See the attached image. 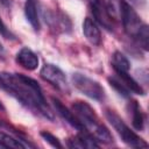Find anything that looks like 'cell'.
Returning <instances> with one entry per match:
<instances>
[{
	"label": "cell",
	"instance_id": "6da1fadb",
	"mask_svg": "<svg viewBox=\"0 0 149 149\" xmlns=\"http://www.w3.org/2000/svg\"><path fill=\"white\" fill-rule=\"evenodd\" d=\"M0 88L31 112L50 121L55 119L54 112L48 106L40 85L33 78L21 73L0 71Z\"/></svg>",
	"mask_w": 149,
	"mask_h": 149
},
{
	"label": "cell",
	"instance_id": "7a4b0ae2",
	"mask_svg": "<svg viewBox=\"0 0 149 149\" xmlns=\"http://www.w3.org/2000/svg\"><path fill=\"white\" fill-rule=\"evenodd\" d=\"M73 112L76 116L79 119V121L83 123V126L86 128L87 132H90L93 137L97 141H100L102 143H112L113 136L109 133V130L99 122V119L94 112V109L84 101H76L72 105Z\"/></svg>",
	"mask_w": 149,
	"mask_h": 149
},
{
	"label": "cell",
	"instance_id": "3957f363",
	"mask_svg": "<svg viewBox=\"0 0 149 149\" xmlns=\"http://www.w3.org/2000/svg\"><path fill=\"white\" fill-rule=\"evenodd\" d=\"M105 115H106V119L109 121V123L113 126V128L116 130V133L120 135V137L122 139L125 143H127L128 146L133 148H140V149L148 148V143L142 137H140L136 133H134L114 111L106 109Z\"/></svg>",
	"mask_w": 149,
	"mask_h": 149
},
{
	"label": "cell",
	"instance_id": "277c9868",
	"mask_svg": "<svg viewBox=\"0 0 149 149\" xmlns=\"http://www.w3.org/2000/svg\"><path fill=\"white\" fill-rule=\"evenodd\" d=\"M72 83L86 97L97 101H102L105 99V90L97 80L81 73H73Z\"/></svg>",
	"mask_w": 149,
	"mask_h": 149
},
{
	"label": "cell",
	"instance_id": "5b68a950",
	"mask_svg": "<svg viewBox=\"0 0 149 149\" xmlns=\"http://www.w3.org/2000/svg\"><path fill=\"white\" fill-rule=\"evenodd\" d=\"M120 19L122 21L126 34L133 38H136L144 23L141 21V17L135 12V9L125 0L122 1V5H121Z\"/></svg>",
	"mask_w": 149,
	"mask_h": 149
},
{
	"label": "cell",
	"instance_id": "8992f818",
	"mask_svg": "<svg viewBox=\"0 0 149 149\" xmlns=\"http://www.w3.org/2000/svg\"><path fill=\"white\" fill-rule=\"evenodd\" d=\"M40 74L44 80L50 83L58 91L64 93L69 92V84H68L65 73L58 66L54 64H44L40 71Z\"/></svg>",
	"mask_w": 149,
	"mask_h": 149
},
{
	"label": "cell",
	"instance_id": "52a82bcc",
	"mask_svg": "<svg viewBox=\"0 0 149 149\" xmlns=\"http://www.w3.org/2000/svg\"><path fill=\"white\" fill-rule=\"evenodd\" d=\"M51 101H52V105L56 109V113L63 119L65 120L70 126H72L73 128H76L78 132H83V130H86V128L83 126V123L79 121V119L76 116V114H73L68 107H65L57 98L52 97L51 98Z\"/></svg>",
	"mask_w": 149,
	"mask_h": 149
},
{
	"label": "cell",
	"instance_id": "ba28073f",
	"mask_svg": "<svg viewBox=\"0 0 149 149\" xmlns=\"http://www.w3.org/2000/svg\"><path fill=\"white\" fill-rule=\"evenodd\" d=\"M45 22L49 23V26L54 29L62 30V31H70L71 29V22L66 17V15L62 13H54V12H47L44 13Z\"/></svg>",
	"mask_w": 149,
	"mask_h": 149
},
{
	"label": "cell",
	"instance_id": "9c48e42d",
	"mask_svg": "<svg viewBox=\"0 0 149 149\" xmlns=\"http://www.w3.org/2000/svg\"><path fill=\"white\" fill-rule=\"evenodd\" d=\"M68 146L70 148H99L97 140L87 130L79 132L76 137L70 139L68 141Z\"/></svg>",
	"mask_w": 149,
	"mask_h": 149
},
{
	"label": "cell",
	"instance_id": "30bf717a",
	"mask_svg": "<svg viewBox=\"0 0 149 149\" xmlns=\"http://www.w3.org/2000/svg\"><path fill=\"white\" fill-rule=\"evenodd\" d=\"M16 62L29 71H33L38 66V57L29 48L20 49V51L16 54Z\"/></svg>",
	"mask_w": 149,
	"mask_h": 149
},
{
	"label": "cell",
	"instance_id": "8fae6325",
	"mask_svg": "<svg viewBox=\"0 0 149 149\" xmlns=\"http://www.w3.org/2000/svg\"><path fill=\"white\" fill-rule=\"evenodd\" d=\"M83 33L86 37V40L93 44V45H99L101 43V34H100V30L99 28L97 27L95 22L90 19V17H86L83 22Z\"/></svg>",
	"mask_w": 149,
	"mask_h": 149
},
{
	"label": "cell",
	"instance_id": "7c38bea8",
	"mask_svg": "<svg viewBox=\"0 0 149 149\" xmlns=\"http://www.w3.org/2000/svg\"><path fill=\"white\" fill-rule=\"evenodd\" d=\"M0 146L6 148H15V149H23V148H34V144L29 143L26 140L20 137H15L10 134H7L0 130Z\"/></svg>",
	"mask_w": 149,
	"mask_h": 149
},
{
	"label": "cell",
	"instance_id": "4fadbf2b",
	"mask_svg": "<svg viewBox=\"0 0 149 149\" xmlns=\"http://www.w3.org/2000/svg\"><path fill=\"white\" fill-rule=\"evenodd\" d=\"M24 14L30 23V26L35 29H40V19H38V13H37V5L35 0H26L24 3Z\"/></svg>",
	"mask_w": 149,
	"mask_h": 149
},
{
	"label": "cell",
	"instance_id": "5bb4252c",
	"mask_svg": "<svg viewBox=\"0 0 149 149\" xmlns=\"http://www.w3.org/2000/svg\"><path fill=\"white\" fill-rule=\"evenodd\" d=\"M116 72V77L119 78V80L133 93L135 94H140V95H144V90L141 87V85L128 74V72H122V71H115Z\"/></svg>",
	"mask_w": 149,
	"mask_h": 149
},
{
	"label": "cell",
	"instance_id": "9a60e30c",
	"mask_svg": "<svg viewBox=\"0 0 149 149\" xmlns=\"http://www.w3.org/2000/svg\"><path fill=\"white\" fill-rule=\"evenodd\" d=\"M130 112H132V123L136 130H142L144 128V116L141 112V108L137 101H132L129 104Z\"/></svg>",
	"mask_w": 149,
	"mask_h": 149
},
{
	"label": "cell",
	"instance_id": "2e32d148",
	"mask_svg": "<svg viewBox=\"0 0 149 149\" xmlns=\"http://www.w3.org/2000/svg\"><path fill=\"white\" fill-rule=\"evenodd\" d=\"M112 65L115 71H122V72H128L130 69V63L127 59V57L121 54L120 51H115L112 56Z\"/></svg>",
	"mask_w": 149,
	"mask_h": 149
},
{
	"label": "cell",
	"instance_id": "e0dca14e",
	"mask_svg": "<svg viewBox=\"0 0 149 149\" xmlns=\"http://www.w3.org/2000/svg\"><path fill=\"white\" fill-rule=\"evenodd\" d=\"M123 0H105V10L112 20H118L121 14V5Z\"/></svg>",
	"mask_w": 149,
	"mask_h": 149
},
{
	"label": "cell",
	"instance_id": "ac0fdd59",
	"mask_svg": "<svg viewBox=\"0 0 149 149\" xmlns=\"http://www.w3.org/2000/svg\"><path fill=\"white\" fill-rule=\"evenodd\" d=\"M108 83H109V85L120 94V95H122V97H125V98H128L129 97V93H130V91L119 80V78L116 77V76H113V77H108Z\"/></svg>",
	"mask_w": 149,
	"mask_h": 149
},
{
	"label": "cell",
	"instance_id": "d6986e66",
	"mask_svg": "<svg viewBox=\"0 0 149 149\" xmlns=\"http://www.w3.org/2000/svg\"><path fill=\"white\" fill-rule=\"evenodd\" d=\"M136 40L144 50H148V47H149V29H148V26L146 23L142 26Z\"/></svg>",
	"mask_w": 149,
	"mask_h": 149
},
{
	"label": "cell",
	"instance_id": "ffe728a7",
	"mask_svg": "<svg viewBox=\"0 0 149 149\" xmlns=\"http://www.w3.org/2000/svg\"><path fill=\"white\" fill-rule=\"evenodd\" d=\"M41 136L44 139V141H47L49 144H51L52 147H55V148H63V144L59 142V140L55 136V135H52L51 133H49V132H45V130H42L41 133Z\"/></svg>",
	"mask_w": 149,
	"mask_h": 149
},
{
	"label": "cell",
	"instance_id": "44dd1931",
	"mask_svg": "<svg viewBox=\"0 0 149 149\" xmlns=\"http://www.w3.org/2000/svg\"><path fill=\"white\" fill-rule=\"evenodd\" d=\"M0 34L5 37V38H9V40H13L14 38V35L9 31V29L6 27V24L2 22L1 17H0Z\"/></svg>",
	"mask_w": 149,
	"mask_h": 149
},
{
	"label": "cell",
	"instance_id": "7402d4cb",
	"mask_svg": "<svg viewBox=\"0 0 149 149\" xmlns=\"http://www.w3.org/2000/svg\"><path fill=\"white\" fill-rule=\"evenodd\" d=\"M0 3L5 7H9L10 6V0H0Z\"/></svg>",
	"mask_w": 149,
	"mask_h": 149
},
{
	"label": "cell",
	"instance_id": "603a6c76",
	"mask_svg": "<svg viewBox=\"0 0 149 149\" xmlns=\"http://www.w3.org/2000/svg\"><path fill=\"white\" fill-rule=\"evenodd\" d=\"M88 2H90L91 6H97V5L100 3V0H88Z\"/></svg>",
	"mask_w": 149,
	"mask_h": 149
},
{
	"label": "cell",
	"instance_id": "cb8c5ba5",
	"mask_svg": "<svg viewBox=\"0 0 149 149\" xmlns=\"http://www.w3.org/2000/svg\"><path fill=\"white\" fill-rule=\"evenodd\" d=\"M0 111H5V107L2 106V104H1V101H0Z\"/></svg>",
	"mask_w": 149,
	"mask_h": 149
},
{
	"label": "cell",
	"instance_id": "d4e9b609",
	"mask_svg": "<svg viewBox=\"0 0 149 149\" xmlns=\"http://www.w3.org/2000/svg\"><path fill=\"white\" fill-rule=\"evenodd\" d=\"M3 52V47L1 45V43H0V54H2Z\"/></svg>",
	"mask_w": 149,
	"mask_h": 149
},
{
	"label": "cell",
	"instance_id": "484cf974",
	"mask_svg": "<svg viewBox=\"0 0 149 149\" xmlns=\"http://www.w3.org/2000/svg\"><path fill=\"white\" fill-rule=\"evenodd\" d=\"M130 1H133V2H137V0H130Z\"/></svg>",
	"mask_w": 149,
	"mask_h": 149
}]
</instances>
